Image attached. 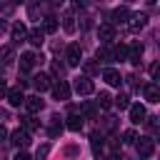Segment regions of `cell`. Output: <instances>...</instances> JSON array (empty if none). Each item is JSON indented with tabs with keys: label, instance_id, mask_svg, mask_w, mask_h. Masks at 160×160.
<instances>
[{
	"label": "cell",
	"instance_id": "obj_15",
	"mask_svg": "<svg viewBox=\"0 0 160 160\" xmlns=\"http://www.w3.org/2000/svg\"><path fill=\"white\" fill-rule=\"evenodd\" d=\"M110 18H112V22H115V25H122V22H128V18H130V10H128V8H115Z\"/></svg>",
	"mask_w": 160,
	"mask_h": 160
},
{
	"label": "cell",
	"instance_id": "obj_24",
	"mask_svg": "<svg viewBox=\"0 0 160 160\" xmlns=\"http://www.w3.org/2000/svg\"><path fill=\"white\" fill-rule=\"evenodd\" d=\"M42 30H45V32H55V30H58V20H55L52 15H48V18H45V25H42Z\"/></svg>",
	"mask_w": 160,
	"mask_h": 160
},
{
	"label": "cell",
	"instance_id": "obj_29",
	"mask_svg": "<svg viewBox=\"0 0 160 160\" xmlns=\"http://www.w3.org/2000/svg\"><path fill=\"white\" fill-rule=\"evenodd\" d=\"M112 102H115V105H118V108H120V110H125V108H128V105H130V102H128V95H122V92H120V95H118V98H115V100H112Z\"/></svg>",
	"mask_w": 160,
	"mask_h": 160
},
{
	"label": "cell",
	"instance_id": "obj_35",
	"mask_svg": "<svg viewBox=\"0 0 160 160\" xmlns=\"http://www.w3.org/2000/svg\"><path fill=\"white\" fill-rule=\"evenodd\" d=\"M12 160H32V158H30V155H28V152H22V150H20V152H18V155H15V158H12Z\"/></svg>",
	"mask_w": 160,
	"mask_h": 160
},
{
	"label": "cell",
	"instance_id": "obj_8",
	"mask_svg": "<svg viewBox=\"0 0 160 160\" xmlns=\"http://www.w3.org/2000/svg\"><path fill=\"white\" fill-rule=\"evenodd\" d=\"M145 22H148V15H145V12H138V15H130V18H128V28H130L132 32H138L140 28H145Z\"/></svg>",
	"mask_w": 160,
	"mask_h": 160
},
{
	"label": "cell",
	"instance_id": "obj_9",
	"mask_svg": "<svg viewBox=\"0 0 160 160\" xmlns=\"http://www.w3.org/2000/svg\"><path fill=\"white\" fill-rule=\"evenodd\" d=\"M102 80H105L108 85H112V88H118V85L122 82V78H120V72H118L115 68H105V70H102Z\"/></svg>",
	"mask_w": 160,
	"mask_h": 160
},
{
	"label": "cell",
	"instance_id": "obj_22",
	"mask_svg": "<svg viewBox=\"0 0 160 160\" xmlns=\"http://www.w3.org/2000/svg\"><path fill=\"white\" fill-rule=\"evenodd\" d=\"M68 128H70L72 132H78V130L82 128V118H80V115H70V118H68Z\"/></svg>",
	"mask_w": 160,
	"mask_h": 160
},
{
	"label": "cell",
	"instance_id": "obj_32",
	"mask_svg": "<svg viewBox=\"0 0 160 160\" xmlns=\"http://www.w3.org/2000/svg\"><path fill=\"white\" fill-rule=\"evenodd\" d=\"M115 125H118V120H115L112 115H110V118H105V122H102V128H105L108 132H110V130H115Z\"/></svg>",
	"mask_w": 160,
	"mask_h": 160
},
{
	"label": "cell",
	"instance_id": "obj_13",
	"mask_svg": "<svg viewBox=\"0 0 160 160\" xmlns=\"http://www.w3.org/2000/svg\"><path fill=\"white\" fill-rule=\"evenodd\" d=\"M10 35H12L15 42H22V40H28V28H25L22 22H15V25L10 28Z\"/></svg>",
	"mask_w": 160,
	"mask_h": 160
},
{
	"label": "cell",
	"instance_id": "obj_36",
	"mask_svg": "<svg viewBox=\"0 0 160 160\" xmlns=\"http://www.w3.org/2000/svg\"><path fill=\"white\" fill-rule=\"evenodd\" d=\"M5 92H8V85H5V80H2V78H0V98H2V95H5Z\"/></svg>",
	"mask_w": 160,
	"mask_h": 160
},
{
	"label": "cell",
	"instance_id": "obj_33",
	"mask_svg": "<svg viewBox=\"0 0 160 160\" xmlns=\"http://www.w3.org/2000/svg\"><path fill=\"white\" fill-rule=\"evenodd\" d=\"M85 72H88V75H95V72H98V65H95V62H85Z\"/></svg>",
	"mask_w": 160,
	"mask_h": 160
},
{
	"label": "cell",
	"instance_id": "obj_10",
	"mask_svg": "<svg viewBox=\"0 0 160 160\" xmlns=\"http://www.w3.org/2000/svg\"><path fill=\"white\" fill-rule=\"evenodd\" d=\"M28 42H32L35 48H40V45L45 42V30H42V28H32V30H28Z\"/></svg>",
	"mask_w": 160,
	"mask_h": 160
},
{
	"label": "cell",
	"instance_id": "obj_28",
	"mask_svg": "<svg viewBox=\"0 0 160 160\" xmlns=\"http://www.w3.org/2000/svg\"><path fill=\"white\" fill-rule=\"evenodd\" d=\"M90 140H92V150H95V152H100V148H102V135H100V132H92V135H90Z\"/></svg>",
	"mask_w": 160,
	"mask_h": 160
},
{
	"label": "cell",
	"instance_id": "obj_21",
	"mask_svg": "<svg viewBox=\"0 0 160 160\" xmlns=\"http://www.w3.org/2000/svg\"><path fill=\"white\" fill-rule=\"evenodd\" d=\"M98 60H100V62H110V60H115V55H112L110 48H100V50H98Z\"/></svg>",
	"mask_w": 160,
	"mask_h": 160
},
{
	"label": "cell",
	"instance_id": "obj_7",
	"mask_svg": "<svg viewBox=\"0 0 160 160\" xmlns=\"http://www.w3.org/2000/svg\"><path fill=\"white\" fill-rule=\"evenodd\" d=\"M10 142H12L15 148H28V145H30V132H28V130H20V128H18V130H15L12 135H10Z\"/></svg>",
	"mask_w": 160,
	"mask_h": 160
},
{
	"label": "cell",
	"instance_id": "obj_3",
	"mask_svg": "<svg viewBox=\"0 0 160 160\" xmlns=\"http://www.w3.org/2000/svg\"><path fill=\"white\" fill-rule=\"evenodd\" d=\"M40 60H42V55H35V52H22V55H20V70H25V72H28V70H32Z\"/></svg>",
	"mask_w": 160,
	"mask_h": 160
},
{
	"label": "cell",
	"instance_id": "obj_12",
	"mask_svg": "<svg viewBox=\"0 0 160 160\" xmlns=\"http://www.w3.org/2000/svg\"><path fill=\"white\" fill-rule=\"evenodd\" d=\"M5 95H8L10 105H15V108H20V105L25 102V92H22V88H12V90H8Z\"/></svg>",
	"mask_w": 160,
	"mask_h": 160
},
{
	"label": "cell",
	"instance_id": "obj_14",
	"mask_svg": "<svg viewBox=\"0 0 160 160\" xmlns=\"http://www.w3.org/2000/svg\"><path fill=\"white\" fill-rule=\"evenodd\" d=\"M128 108H130V120H132L135 125L145 120V108H142L140 102H135V105H128Z\"/></svg>",
	"mask_w": 160,
	"mask_h": 160
},
{
	"label": "cell",
	"instance_id": "obj_16",
	"mask_svg": "<svg viewBox=\"0 0 160 160\" xmlns=\"http://www.w3.org/2000/svg\"><path fill=\"white\" fill-rule=\"evenodd\" d=\"M140 58H142V45H130L128 48V60L132 62V65H140Z\"/></svg>",
	"mask_w": 160,
	"mask_h": 160
},
{
	"label": "cell",
	"instance_id": "obj_27",
	"mask_svg": "<svg viewBox=\"0 0 160 160\" xmlns=\"http://www.w3.org/2000/svg\"><path fill=\"white\" fill-rule=\"evenodd\" d=\"M48 155H50V145L45 142V145H40V148H38V152H35V160H48Z\"/></svg>",
	"mask_w": 160,
	"mask_h": 160
},
{
	"label": "cell",
	"instance_id": "obj_30",
	"mask_svg": "<svg viewBox=\"0 0 160 160\" xmlns=\"http://www.w3.org/2000/svg\"><path fill=\"white\" fill-rule=\"evenodd\" d=\"M82 112H85L88 118H95V112H98V108H95L92 102H85V105H82Z\"/></svg>",
	"mask_w": 160,
	"mask_h": 160
},
{
	"label": "cell",
	"instance_id": "obj_4",
	"mask_svg": "<svg viewBox=\"0 0 160 160\" xmlns=\"http://www.w3.org/2000/svg\"><path fill=\"white\" fill-rule=\"evenodd\" d=\"M155 152V140L152 138H140L138 140V155L140 158H150Z\"/></svg>",
	"mask_w": 160,
	"mask_h": 160
},
{
	"label": "cell",
	"instance_id": "obj_23",
	"mask_svg": "<svg viewBox=\"0 0 160 160\" xmlns=\"http://www.w3.org/2000/svg\"><path fill=\"white\" fill-rule=\"evenodd\" d=\"M98 105H100L102 110H108V108L112 105V98H110V92H100V95H98Z\"/></svg>",
	"mask_w": 160,
	"mask_h": 160
},
{
	"label": "cell",
	"instance_id": "obj_26",
	"mask_svg": "<svg viewBox=\"0 0 160 160\" xmlns=\"http://www.w3.org/2000/svg\"><path fill=\"white\" fill-rule=\"evenodd\" d=\"M112 55H115V60H128V45H118L112 50Z\"/></svg>",
	"mask_w": 160,
	"mask_h": 160
},
{
	"label": "cell",
	"instance_id": "obj_5",
	"mask_svg": "<svg viewBox=\"0 0 160 160\" xmlns=\"http://www.w3.org/2000/svg\"><path fill=\"white\" fill-rule=\"evenodd\" d=\"M98 38H100L105 45L112 42V40H115V25H112V22H102V25L98 28Z\"/></svg>",
	"mask_w": 160,
	"mask_h": 160
},
{
	"label": "cell",
	"instance_id": "obj_39",
	"mask_svg": "<svg viewBox=\"0 0 160 160\" xmlns=\"http://www.w3.org/2000/svg\"><path fill=\"white\" fill-rule=\"evenodd\" d=\"M100 160H102V158H100Z\"/></svg>",
	"mask_w": 160,
	"mask_h": 160
},
{
	"label": "cell",
	"instance_id": "obj_1",
	"mask_svg": "<svg viewBox=\"0 0 160 160\" xmlns=\"http://www.w3.org/2000/svg\"><path fill=\"white\" fill-rule=\"evenodd\" d=\"M65 60H68V65H70V68H75V65H80V62H82V50H80V45H78V42L68 45V50H65Z\"/></svg>",
	"mask_w": 160,
	"mask_h": 160
},
{
	"label": "cell",
	"instance_id": "obj_31",
	"mask_svg": "<svg viewBox=\"0 0 160 160\" xmlns=\"http://www.w3.org/2000/svg\"><path fill=\"white\" fill-rule=\"evenodd\" d=\"M135 140H138L135 130H125V132H122V142H128V145H130V142H135Z\"/></svg>",
	"mask_w": 160,
	"mask_h": 160
},
{
	"label": "cell",
	"instance_id": "obj_20",
	"mask_svg": "<svg viewBox=\"0 0 160 160\" xmlns=\"http://www.w3.org/2000/svg\"><path fill=\"white\" fill-rule=\"evenodd\" d=\"M62 28H65V32H75V15L72 12L62 15Z\"/></svg>",
	"mask_w": 160,
	"mask_h": 160
},
{
	"label": "cell",
	"instance_id": "obj_37",
	"mask_svg": "<svg viewBox=\"0 0 160 160\" xmlns=\"http://www.w3.org/2000/svg\"><path fill=\"white\" fill-rule=\"evenodd\" d=\"M5 138H8V130H5V125L0 122V140H5Z\"/></svg>",
	"mask_w": 160,
	"mask_h": 160
},
{
	"label": "cell",
	"instance_id": "obj_2",
	"mask_svg": "<svg viewBox=\"0 0 160 160\" xmlns=\"http://www.w3.org/2000/svg\"><path fill=\"white\" fill-rule=\"evenodd\" d=\"M72 90H75L78 95H90V92H95V85H92L90 78H78V80L72 82Z\"/></svg>",
	"mask_w": 160,
	"mask_h": 160
},
{
	"label": "cell",
	"instance_id": "obj_25",
	"mask_svg": "<svg viewBox=\"0 0 160 160\" xmlns=\"http://www.w3.org/2000/svg\"><path fill=\"white\" fill-rule=\"evenodd\" d=\"M0 55H2V62H5V65H10V62L15 60V50H12V48H2Z\"/></svg>",
	"mask_w": 160,
	"mask_h": 160
},
{
	"label": "cell",
	"instance_id": "obj_34",
	"mask_svg": "<svg viewBox=\"0 0 160 160\" xmlns=\"http://www.w3.org/2000/svg\"><path fill=\"white\" fill-rule=\"evenodd\" d=\"M52 72H55V75H62V72H65V68H62L60 62H52Z\"/></svg>",
	"mask_w": 160,
	"mask_h": 160
},
{
	"label": "cell",
	"instance_id": "obj_17",
	"mask_svg": "<svg viewBox=\"0 0 160 160\" xmlns=\"http://www.w3.org/2000/svg\"><path fill=\"white\" fill-rule=\"evenodd\" d=\"M142 92H145V98H148L150 102H160V90H158L155 82H148V85L142 88Z\"/></svg>",
	"mask_w": 160,
	"mask_h": 160
},
{
	"label": "cell",
	"instance_id": "obj_11",
	"mask_svg": "<svg viewBox=\"0 0 160 160\" xmlns=\"http://www.w3.org/2000/svg\"><path fill=\"white\" fill-rule=\"evenodd\" d=\"M50 85H52V82H50V75H45V72H40V75L32 78V88H35L38 92H45Z\"/></svg>",
	"mask_w": 160,
	"mask_h": 160
},
{
	"label": "cell",
	"instance_id": "obj_6",
	"mask_svg": "<svg viewBox=\"0 0 160 160\" xmlns=\"http://www.w3.org/2000/svg\"><path fill=\"white\" fill-rule=\"evenodd\" d=\"M50 90H52L55 100H68V98H70V85H68L65 80H58L55 85H50Z\"/></svg>",
	"mask_w": 160,
	"mask_h": 160
},
{
	"label": "cell",
	"instance_id": "obj_19",
	"mask_svg": "<svg viewBox=\"0 0 160 160\" xmlns=\"http://www.w3.org/2000/svg\"><path fill=\"white\" fill-rule=\"evenodd\" d=\"M22 120V130H28V132H35L38 128H40V122L32 118V115H25V118H20Z\"/></svg>",
	"mask_w": 160,
	"mask_h": 160
},
{
	"label": "cell",
	"instance_id": "obj_18",
	"mask_svg": "<svg viewBox=\"0 0 160 160\" xmlns=\"http://www.w3.org/2000/svg\"><path fill=\"white\" fill-rule=\"evenodd\" d=\"M25 108H28V112L32 115V112H40L42 110V100L38 98V95H32V98H25V102H22Z\"/></svg>",
	"mask_w": 160,
	"mask_h": 160
},
{
	"label": "cell",
	"instance_id": "obj_38",
	"mask_svg": "<svg viewBox=\"0 0 160 160\" xmlns=\"http://www.w3.org/2000/svg\"><path fill=\"white\" fill-rule=\"evenodd\" d=\"M10 2H20V0H10Z\"/></svg>",
	"mask_w": 160,
	"mask_h": 160
}]
</instances>
